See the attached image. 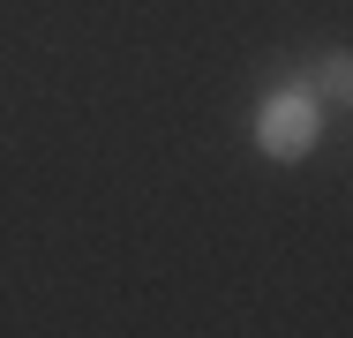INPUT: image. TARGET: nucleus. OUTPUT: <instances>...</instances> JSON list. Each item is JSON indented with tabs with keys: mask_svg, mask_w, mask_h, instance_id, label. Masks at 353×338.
<instances>
[{
	"mask_svg": "<svg viewBox=\"0 0 353 338\" xmlns=\"http://www.w3.org/2000/svg\"><path fill=\"white\" fill-rule=\"evenodd\" d=\"M316 135H323V113H316L308 90H271V98H263V113H256V143H263V158L301 166V158L316 150Z\"/></svg>",
	"mask_w": 353,
	"mask_h": 338,
	"instance_id": "nucleus-1",
	"label": "nucleus"
},
{
	"mask_svg": "<svg viewBox=\"0 0 353 338\" xmlns=\"http://www.w3.org/2000/svg\"><path fill=\"white\" fill-rule=\"evenodd\" d=\"M353 68H346V53H331V61H323V75H316V90H323V98H346L353 83H346Z\"/></svg>",
	"mask_w": 353,
	"mask_h": 338,
	"instance_id": "nucleus-2",
	"label": "nucleus"
}]
</instances>
